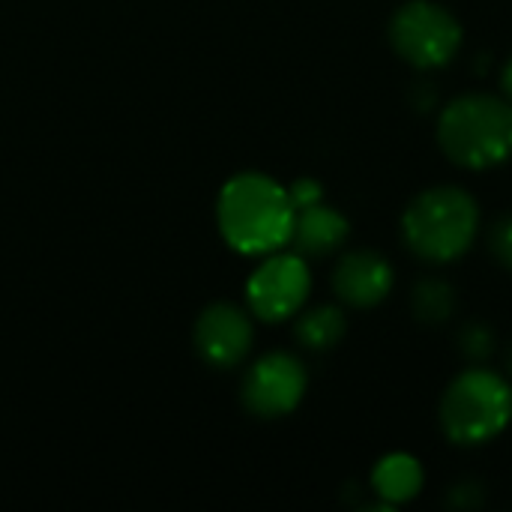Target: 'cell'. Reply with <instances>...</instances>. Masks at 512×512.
Wrapping results in <instances>:
<instances>
[{
	"instance_id": "cell-8",
	"label": "cell",
	"mask_w": 512,
	"mask_h": 512,
	"mask_svg": "<svg viewBox=\"0 0 512 512\" xmlns=\"http://www.w3.org/2000/svg\"><path fill=\"white\" fill-rule=\"evenodd\" d=\"M333 294L348 309H378L390 300L396 288V267L393 261L375 246H357L339 252V261L330 276Z\"/></svg>"
},
{
	"instance_id": "cell-4",
	"label": "cell",
	"mask_w": 512,
	"mask_h": 512,
	"mask_svg": "<svg viewBox=\"0 0 512 512\" xmlns=\"http://www.w3.org/2000/svg\"><path fill=\"white\" fill-rule=\"evenodd\" d=\"M512 423V381L507 372L465 366L438 399L441 435L459 450H480L498 441Z\"/></svg>"
},
{
	"instance_id": "cell-13",
	"label": "cell",
	"mask_w": 512,
	"mask_h": 512,
	"mask_svg": "<svg viewBox=\"0 0 512 512\" xmlns=\"http://www.w3.org/2000/svg\"><path fill=\"white\" fill-rule=\"evenodd\" d=\"M348 336V315L342 303H321L312 309H300L294 321V339L312 351L327 354Z\"/></svg>"
},
{
	"instance_id": "cell-5",
	"label": "cell",
	"mask_w": 512,
	"mask_h": 512,
	"mask_svg": "<svg viewBox=\"0 0 512 512\" xmlns=\"http://www.w3.org/2000/svg\"><path fill=\"white\" fill-rule=\"evenodd\" d=\"M387 42L414 72H438L459 57L465 27L459 15L438 0H405L387 21Z\"/></svg>"
},
{
	"instance_id": "cell-17",
	"label": "cell",
	"mask_w": 512,
	"mask_h": 512,
	"mask_svg": "<svg viewBox=\"0 0 512 512\" xmlns=\"http://www.w3.org/2000/svg\"><path fill=\"white\" fill-rule=\"evenodd\" d=\"M408 105L417 114H438V108L444 105V96H441V87L432 78V72H420L411 81V87H408Z\"/></svg>"
},
{
	"instance_id": "cell-10",
	"label": "cell",
	"mask_w": 512,
	"mask_h": 512,
	"mask_svg": "<svg viewBox=\"0 0 512 512\" xmlns=\"http://www.w3.org/2000/svg\"><path fill=\"white\" fill-rule=\"evenodd\" d=\"M348 237H351L348 216L330 207L327 201H318L312 207L297 210L288 246H294V252H300L303 258H330L345 249Z\"/></svg>"
},
{
	"instance_id": "cell-15",
	"label": "cell",
	"mask_w": 512,
	"mask_h": 512,
	"mask_svg": "<svg viewBox=\"0 0 512 512\" xmlns=\"http://www.w3.org/2000/svg\"><path fill=\"white\" fill-rule=\"evenodd\" d=\"M486 501H489L486 483L477 477H459L456 483L447 486L444 495V507L453 512H477L486 507Z\"/></svg>"
},
{
	"instance_id": "cell-20",
	"label": "cell",
	"mask_w": 512,
	"mask_h": 512,
	"mask_svg": "<svg viewBox=\"0 0 512 512\" xmlns=\"http://www.w3.org/2000/svg\"><path fill=\"white\" fill-rule=\"evenodd\" d=\"M504 372L510 375L512 381V342H507V348H504Z\"/></svg>"
},
{
	"instance_id": "cell-7",
	"label": "cell",
	"mask_w": 512,
	"mask_h": 512,
	"mask_svg": "<svg viewBox=\"0 0 512 512\" xmlns=\"http://www.w3.org/2000/svg\"><path fill=\"white\" fill-rule=\"evenodd\" d=\"M309 390V369L291 351H270L258 357L243 378V405L261 420H279L300 408Z\"/></svg>"
},
{
	"instance_id": "cell-18",
	"label": "cell",
	"mask_w": 512,
	"mask_h": 512,
	"mask_svg": "<svg viewBox=\"0 0 512 512\" xmlns=\"http://www.w3.org/2000/svg\"><path fill=\"white\" fill-rule=\"evenodd\" d=\"M288 198H291L294 210H303V207H312V204L324 201V186L315 177H297L288 186Z\"/></svg>"
},
{
	"instance_id": "cell-3",
	"label": "cell",
	"mask_w": 512,
	"mask_h": 512,
	"mask_svg": "<svg viewBox=\"0 0 512 512\" xmlns=\"http://www.w3.org/2000/svg\"><path fill=\"white\" fill-rule=\"evenodd\" d=\"M435 141L462 171H489L512 159V108L501 93L468 90L435 114Z\"/></svg>"
},
{
	"instance_id": "cell-16",
	"label": "cell",
	"mask_w": 512,
	"mask_h": 512,
	"mask_svg": "<svg viewBox=\"0 0 512 512\" xmlns=\"http://www.w3.org/2000/svg\"><path fill=\"white\" fill-rule=\"evenodd\" d=\"M486 249L492 255V261L512 276V210L498 213L486 231Z\"/></svg>"
},
{
	"instance_id": "cell-9",
	"label": "cell",
	"mask_w": 512,
	"mask_h": 512,
	"mask_svg": "<svg viewBox=\"0 0 512 512\" xmlns=\"http://www.w3.org/2000/svg\"><path fill=\"white\" fill-rule=\"evenodd\" d=\"M255 342L252 312L234 303H210L195 324V348L216 369L240 366Z\"/></svg>"
},
{
	"instance_id": "cell-1",
	"label": "cell",
	"mask_w": 512,
	"mask_h": 512,
	"mask_svg": "<svg viewBox=\"0 0 512 512\" xmlns=\"http://www.w3.org/2000/svg\"><path fill=\"white\" fill-rule=\"evenodd\" d=\"M405 249L429 264L447 267L462 261L483 234V207L477 195L459 183L426 186L405 204L399 216Z\"/></svg>"
},
{
	"instance_id": "cell-12",
	"label": "cell",
	"mask_w": 512,
	"mask_h": 512,
	"mask_svg": "<svg viewBox=\"0 0 512 512\" xmlns=\"http://www.w3.org/2000/svg\"><path fill=\"white\" fill-rule=\"evenodd\" d=\"M408 309H411V318L420 327L441 330L459 312V291H456V285L450 279L429 273V276H423V279H417L411 285Z\"/></svg>"
},
{
	"instance_id": "cell-11",
	"label": "cell",
	"mask_w": 512,
	"mask_h": 512,
	"mask_svg": "<svg viewBox=\"0 0 512 512\" xmlns=\"http://www.w3.org/2000/svg\"><path fill=\"white\" fill-rule=\"evenodd\" d=\"M366 489L375 498V504H381V510L405 507L417 501L420 492L426 489V468L414 453H405V450L384 453L372 465Z\"/></svg>"
},
{
	"instance_id": "cell-19",
	"label": "cell",
	"mask_w": 512,
	"mask_h": 512,
	"mask_svg": "<svg viewBox=\"0 0 512 512\" xmlns=\"http://www.w3.org/2000/svg\"><path fill=\"white\" fill-rule=\"evenodd\" d=\"M498 81H501V96L510 102V108H512V54L504 60V66H501V75H498Z\"/></svg>"
},
{
	"instance_id": "cell-14",
	"label": "cell",
	"mask_w": 512,
	"mask_h": 512,
	"mask_svg": "<svg viewBox=\"0 0 512 512\" xmlns=\"http://www.w3.org/2000/svg\"><path fill=\"white\" fill-rule=\"evenodd\" d=\"M453 345L465 366H483L498 354V333L486 318H468L456 327Z\"/></svg>"
},
{
	"instance_id": "cell-2",
	"label": "cell",
	"mask_w": 512,
	"mask_h": 512,
	"mask_svg": "<svg viewBox=\"0 0 512 512\" xmlns=\"http://www.w3.org/2000/svg\"><path fill=\"white\" fill-rule=\"evenodd\" d=\"M294 204L288 186L261 171L234 174L216 201V222L225 243L240 255L264 258L291 243Z\"/></svg>"
},
{
	"instance_id": "cell-6",
	"label": "cell",
	"mask_w": 512,
	"mask_h": 512,
	"mask_svg": "<svg viewBox=\"0 0 512 512\" xmlns=\"http://www.w3.org/2000/svg\"><path fill=\"white\" fill-rule=\"evenodd\" d=\"M312 294L309 258L300 252H270L246 282V303L258 321L279 324L297 318Z\"/></svg>"
}]
</instances>
